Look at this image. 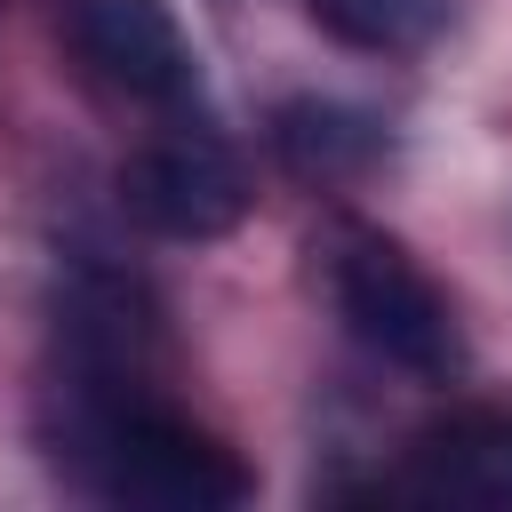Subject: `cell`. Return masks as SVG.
Listing matches in <instances>:
<instances>
[{
  "label": "cell",
  "instance_id": "cell-7",
  "mask_svg": "<svg viewBox=\"0 0 512 512\" xmlns=\"http://www.w3.org/2000/svg\"><path fill=\"white\" fill-rule=\"evenodd\" d=\"M448 8L456 0H312V16L344 40V48H368V56H416L448 32Z\"/></svg>",
  "mask_w": 512,
  "mask_h": 512
},
{
  "label": "cell",
  "instance_id": "cell-3",
  "mask_svg": "<svg viewBox=\"0 0 512 512\" xmlns=\"http://www.w3.org/2000/svg\"><path fill=\"white\" fill-rule=\"evenodd\" d=\"M120 208L160 240H216L248 216V176L224 152V136L184 128V112H176L160 136H144L120 160Z\"/></svg>",
  "mask_w": 512,
  "mask_h": 512
},
{
  "label": "cell",
  "instance_id": "cell-4",
  "mask_svg": "<svg viewBox=\"0 0 512 512\" xmlns=\"http://www.w3.org/2000/svg\"><path fill=\"white\" fill-rule=\"evenodd\" d=\"M64 40L128 104H152L176 120L200 96V64L168 0H64Z\"/></svg>",
  "mask_w": 512,
  "mask_h": 512
},
{
  "label": "cell",
  "instance_id": "cell-1",
  "mask_svg": "<svg viewBox=\"0 0 512 512\" xmlns=\"http://www.w3.org/2000/svg\"><path fill=\"white\" fill-rule=\"evenodd\" d=\"M88 480L112 504L144 512H232L248 504V464L216 448L200 424L152 408V400H104L88 424Z\"/></svg>",
  "mask_w": 512,
  "mask_h": 512
},
{
  "label": "cell",
  "instance_id": "cell-2",
  "mask_svg": "<svg viewBox=\"0 0 512 512\" xmlns=\"http://www.w3.org/2000/svg\"><path fill=\"white\" fill-rule=\"evenodd\" d=\"M328 296H336L344 328H352L376 360H392V368H408V376H456V368H464V328H456L448 296L432 288V272H424L400 240H384V232H368V224L336 232Z\"/></svg>",
  "mask_w": 512,
  "mask_h": 512
},
{
  "label": "cell",
  "instance_id": "cell-5",
  "mask_svg": "<svg viewBox=\"0 0 512 512\" xmlns=\"http://www.w3.org/2000/svg\"><path fill=\"white\" fill-rule=\"evenodd\" d=\"M408 472L432 504L512 512V408H456L416 432Z\"/></svg>",
  "mask_w": 512,
  "mask_h": 512
},
{
  "label": "cell",
  "instance_id": "cell-6",
  "mask_svg": "<svg viewBox=\"0 0 512 512\" xmlns=\"http://www.w3.org/2000/svg\"><path fill=\"white\" fill-rule=\"evenodd\" d=\"M272 144H280V160H288L296 176H312V184H344V176H360V168L384 160V128H376L368 112L320 104V96L280 104V112H272Z\"/></svg>",
  "mask_w": 512,
  "mask_h": 512
}]
</instances>
